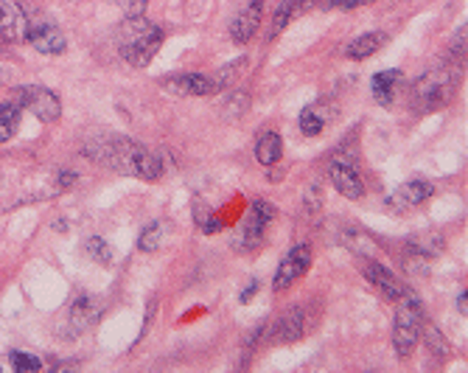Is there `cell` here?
Masks as SVG:
<instances>
[{
    "instance_id": "cell-19",
    "label": "cell",
    "mask_w": 468,
    "mask_h": 373,
    "mask_svg": "<svg viewBox=\"0 0 468 373\" xmlns=\"http://www.w3.org/2000/svg\"><path fill=\"white\" fill-rule=\"evenodd\" d=\"M98 315H101L98 301H96V298H88V295H81V298H76V303H73L71 323H73L76 331H88V328L98 320Z\"/></svg>"
},
{
    "instance_id": "cell-6",
    "label": "cell",
    "mask_w": 468,
    "mask_h": 373,
    "mask_svg": "<svg viewBox=\"0 0 468 373\" xmlns=\"http://www.w3.org/2000/svg\"><path fill=\"white\" fill-rule=\"evenodd\" d=\"M14 101L20 105V110H31L42 123H54L59 121L62 115V101L56 93H51L48 88H39V85H31V88H17L14 90Z\"/></svg>"
},
{
    "instance_id": "cell-7",
    "label": "cell",
    "mask_w": 468,
    "mask_h": 373,
    "mask_svg": "<svg viewBox=\"0 0 468 373\" xmlns=\"http://www.w3.org/2000/svg\"><path fill=\"white\" fill-rule=\"evenodd\" d=\"M29 43L39 51V54H48V56H56V54H65L68 48V39L62 34V29L54 23L48 17H29Z\"/></svg>"
},
{
    "instance_id": "cell-24",
    "label": "cell",
    "mask_w": 468,
    "mask_h": 373,
    "mask_svg": "<svg viewBox=\"0 0 468 373\" xmlns=\"http://www.w3.org/2000/svg\"><path fill=\"white\" fill-rule=\"evenodd\" d=\"M163 236H166V225L163 222H152L146 227V231L140 233V242H138V247L143 253H155L157 247L163 244Z\"/></svg>"
},
{
    "instance_id": "cell-25",
    "label": "cell",
    "mask_w": 468,
    "mask_h": 373,
    "mask_svg": "<svg viewBox=\"0 0 468 373\" xmlns=\"http://www.w3.org/2000/svg\"><path fill=\"white\" fill-rule=\"evenodd\" d=\"M84 253H88L96 264H113V247L98 236H90L84 242Z\"/></svg>"
},
{
    "instance_id": "cell-29",
    "label": "cell",
    "mask_w": 468,
    "mask_h": 373,
    "mask_svg": "<svg viewBox=\"0 0 468 373\" xmlns=\"http://www.w3.org/2000/svg\"><path fill=\"white\" fill-rule=\"evenodd\" d=\"M376 0H323V6L328 9H359V6H370Z\"/></svg>"
},
{
    "instance_id": "cell-9",
    "label": "cell",
    "mask_w": 468,
    "mask_h": 373,
    "mask_svg": "<svg viewBox=\"0 0 468 373\" xmlns=\"http://www.w3.org/2000/svg\"><path fill=\"white\" fill-rule=\"evenodd\" d=\"M0 39H9V43L29 39V14L17 0H0Z\"/></svg>"
},
{
    "instance_id": "cell-23",
    "label": "cell",
    "mask_w": 468,
    "mask_h": 373,
    "mask_svg": "<svg viewBox=\"0 0 468 373\" xmlns=\"http://www.w3.org/2000/svg\"><path fill=\"white\" fill-rule=\"evenodd\" d=\"M194 219H197V225L202 227V233H219L222 231V222L217 219V214L210 211V205L208 202H202L200 197L194 199Z\"/></svg>"
},
{
    "instance_id": "cell-18",
    "label": "cell",
    "mask_w": 468,
    "mask_h": 373,
    "mask_svg": "<svg viewBox=\"0 0 468 373\" xmlns=\"http://www.w3.org/2000/svg\"><path fill=\"white\" fill-rule=\"evenodd\" d=\"M398 81H401V71H381V73L373 76L370 93L376 98V105H381V107H390L393 105L396 90H398Z\"/></svg>"
},
{
    "instance_id": "cell-3",
    "label": "cell",
    "mask_w": 468,
    "mask_h": 373,
    "mask_svg": "<svg viewBox=\"0 0 468 373\" xmlns=\"http://www.w3.org/2000/svg\"><path fill=\"white\" fill-rule=\"evenodd\" d=\"M457 73L449 71V68H432L423 73L413 90H410V105L418 110V113H435V110H443L449 107L455 96H457Z\"/></svg>"
},
{
    "instance_id": "cell-20",
    "label": "cell",
    "mask_w": 468,
    "mask_h": 373,
    "mask_svg": "<svg viewBox=\"0 0 468 373\" xmlns=\"http://www.w3.org/2000/svg\"><path fill=\"white\" fill-rule=\"evenodd\" d=\"M385 43H387V34H381V31H370V34H362V37H356L353 43L348 46V59H368V56H373L376 51H381L385 48Z\"/></svg>"
},
{
    "instance_id": "cell-22",
    "label": "cell",
    "mask_w": 468,
    "mask_h": 373,
    "mask_svg": "<svg viewBox=\"0 0 468 373\" xmlns=\"http://www.w3.org/2000/svg\"><path fill=\"white\" fill-rule=\"evenodd\" d=\"M20 127V105L17 101H4L0 105V143L12 140Z\"/></svg>"
},
{
    "instance_id": "cell-26",
    "label": "cell",
    "mask_w": 468,
    "mask_h": 373,
    "mask_svg": "<svg viewBox=\"0 0 468 373\" xmlns=\"http://www.w3.org/2000/svg\"><path fill=\"white\" fill-rule=\"evenodd\" d=\"M247 68V56H242V59H236V62H230V65H225L214 79H217V88H219V93L227 88V85H233V81H239V76H242V71Z\"/></svg>"
},
{
    "instance_id": "cell-8",
    "label": "cell",
    "mask_w": 468,
    "mask_h": 373,
    "mask_svg": "<svg viewBox=\"0 0 468 373\" xmlns=\"http://www.w3.org/2000/svg\"><path fill=\"white\" fill-rule=\"evenodd\" d=\"M311 267V247L309 244H297L289 250V256L281 261L278 273H275V292H284V289H289L297 278H303L309 273Z\"/></svg>"
},
{
    "instance_id": "cell-11",
    "label": "cell",
    "mask_w": 468,
    "mask_h": 373,
    "mask_svg": "<svg viewBox=\"0 0 468 373\" xmlns=\"http://www.w3.org/2000/svg\"><path fill=\"white\" fill-rule=\"evenodd\" d=\"M311 326H314V320H309L306 306H292L289 312L278 320V326H275L272 343H294V340H301L303 335H309Z\"/></svg>"
},
{
    "instance_id": "cell-27",
    "label": "cell",
    "mask_w": 468,
    "mask_h": 373,
    "mask_svg": "<svg viewBox=\"0 0 468 373\" xmlns=\"http://www.w3.org/2000/svg\"><path fill=\"white\" fill-rule=\"evenodd\" d=\"M9 362H12V368L20 370V373H31V370H39V368H42V362H39L37 357L26 354V351H12Z\"/></svg>"
},
{
    "instance_id": "cell-32",
    "label": "cell",
    "mask_w": 468,
    "mask_h": 373,
    "mask_svg": "<svg viewBox=\"0 0 468 373\" xmlns=\"http://www.w3.org/2000/svg\"><path fill=\"white\" fill-rule=\"evenodd\" d=\"M76 180V174L73 172H65V174H59V189H65V185H71Z\"/></svg>"
},
{
    "instance_id": "cell-33",
    "label": "cell",
    "mask_w": 468,
    "mask_h": 373,
    "mask_svg": "<svg viewBox=\"0 0 468 373\" xmlns=\"http://www.w3.org/2000/svg\"><path fill=\"white\" fill-rule=\"evenodd\" d=\"M457 309H460V312L465 315V292H463V295L457 298Z\"/></svg>"
},
{
    "instance_id": "cell-31",
    "label": "cell",
    "mask_w": 468,
    "mask_h": 373,
    "mask_svg": "<svg viewBox=\"0 0 468 373\" xmlns=\"http://www.w3.org/2000/svg\"><path fill=\"white\" fill-rule=\"evenodd\" d=\"M255 292H259V281H250V286L239 295V301H242V303H250V298H252Z\"/></svg>"
},
{
    "instance_id": "cell-14",
    "label": "cell",
    "mask_w": 468,
    "mask_h": 373,
    "mask_svg": "<svg viewBox=\"0 0 468 373\" xmlns=\"http://www.w3.org/2000/svg\"><path fill=\"white\" fill-rule=\"evenodd\" d=\"M365 276H368V281L376 286V289H381V295L385 298H390L393 303L396 301H401L404 295L410 292V286L407 284H401L387 267H381V264H376V261H370L368 267H365Z\"/></svg>"
},
{
    "instance_id": "cell-13",
    "label": "cell",
    "mask_w": 468,
    "mask_h": 373,
    "mask_svg": "<svg viewBox=\"0 0 468 373\" xmlns=\"http://www.w3.org/2000/svg\"><path fill=\"white\" fill-rule=\"evenodd\" d=\"M261 14H264V0H250V4L236 14V20L230 23L233 43H250L261 26Z\"/></svg>"
},
{
    "instance_id": "cell-5",
    "label": "cell",
    "mask_w": 468,
    "mask_h": 373,
    "mask_svg": "<svg viewBox=\"0 0 468 373\" xmlns=\"http://www.w3.org/2000/svg\"><path fill=\"white\" fill-rule=\"evenodd\" d=\"M272 216H275V208L269 202H252L233 247H236L239 253H250V250H255V247H261L264 231H267V225L272 222Z\"/></svg>"
},
{
    "instance_id": "cell-10",
    "label": "cell",
    "mask_w": 468,
    "mask_h": 373,
    "mask_svg": "<svg viewBox=\"0 0 468 373\" xmlns=\"http://www.w3.org/2000/svg\"><path fill=\"white\" fill-rule=\"evenodd\" d=\"M163 88L177 93V96H214V93H219L217 79L214 76H205V73H177V76H168V79H163Z\"/></svg>"
},
{
    "instance_id": "cell-17",
    "label": "cell",
    "mask_w": 468,
    "mask_h": 373,
    "mask_svg": "<svg viewBox=\"0 0 468 373\" xmlns=\"http://www.w3.org/2000/svg\"><path fill=\"white\" fill-rule=\"evenodd\" d=\"M331 107L326 105V101H314V105H306V110L301 113V132L306 138H317L331 121Z\"/></svg>"
},
{
    "instance_id": "cell-15",
    "label": "cell",
    "mask_w": 468,
    "mask_h": 373,
    "mask_svg": "<svg viewBox=\"0 0 468 373\" xmlns=\"http://www.w3.org/2000/svg\"><path fill=\"white\" fill-rule=\"evenodd\" d=\"M432 194H435V185L432 182H427V180H410V182L398 185L393 199H390V205H396V208H415V205L427 202Z\"/></svg>"
},
{
    "instance_id": "cell-12",
    "label": "cell",
    "mask_w": 468,
    "mask_h": 373,
    "mask_svg": "<svg viewBox=\"0 0 468 373\" xmlns=\"http://www.w3.org/2000/svg\"><path fill=\"white\" fill-rule=\"evenodd\" d=\"M328 174H331V182L334 189L343 194L345 199H362V194H365V185H362V177L359 172L353 169L351 163L334 157L331 165H328Z\"/></svg>"
},
{
    "instance_id": "cell-16",
    "label": "cell",
    "mask_w": 468,
    "mask_h": 373,
    "mask_svg": "<svg viewBox=\"0 0 468 373\" xmlns=\"http://www.w3.org/2000/svg\"><path fill=\"white\" fill-rule=\"evenodd\" d=\"M317 6H323V0H284V4L275 9V14H272V37H278L292 20H297L301 14H306V12H311V9H317Z\"/></svg>"
},
{
    "instance_id": "cell-2",
    "label": "cell",
    "mask_w": 468,
    "mask_h": 373,
    "mask_svg": "<svg viewBox=\"0 0 468 373\" xmlns=\"http://www.w3.org/2000/svg\"><path fill=\"white\" fill-rule=\"evenodd\" d=\"M163 46V31L146 17H130L118 31V54L126 65L146 68Z\"/></svg>"
},
{
    "instance_id": "cell-4",
    "label": "cell",
    "mask_w": 468,
    "mask_h": 373,
    "mask_svg": "<svg viewBox=\"0 0 468 373\" xmlns=\"http://www.w3.org/2000/svg\"><path fill=\"white\" fill-rule=\"evenodd\" d=\"M421 335H423V306H421V298L410 289L401 301H396L393 345L398 351V357H410Z\"/></svg>"
},
{
    "instance_id": "cell-21",
    "label": "cell",
    "mask_w": 468,
    "mask_h": 373,
    "mask_svg": "<svg viewBox=\"0 0 468 373\" xmlns=\"http://www.w3.org/2000/svg\"><path fill=\"white\" fill-rule=\"evenodd\" d=\"M284 155V140L278 132H264L259 140H255V157H259L261 165H275Z\"/></svg>"
},
{
    "instance_id": "cell-28",
    "label": "cell",
    "mask_w": 468,
    "mask_h": 373,
    "mask_svg": "<svg viewBox=\"0 0 468 373\" xmlns=\"http://www.w3.org/2000/svg\"><path fill=\"white\" fill-rule=\"evenodd\" d=\"M421 337H427V343H430V348H432L435 357H446V354H449V345H446L443 337H438V331H435L432 326H423V335H421Z\"/></svg>"
},
{
    "instance_id": "cell-30",
    "label": "cell",
    "mask_w": 468,
    "mask_h": 373,
    "mask_svg": "<svg viewBox=\"0 0 468 373\" xmlns=\"http://www.w3.org/2000/svg\"><path fill=\"white\" fill-rule=\"evenodd\" d=\"M455 56L457 59H465V26L457 31V37H455Z\"/></svg>"
},
{
    "instance_id": "cell-1",
    "label": "cell",
    "mask_w": 468,
    "mask_h": 373,
    "mask_svg": "<svg viewBox=\"0 0 468 373\" xmlns=\"http://www.w3.org/2000/svg\"><path fill=\"white\" fill-rule=\"evenodd\" d=\"M88 155L121 174H132L140 180H160L163 177V160L157 152L140 147L135 140L107 138L101 140V149H88Z\"/></svg>"
}]
</instances>
